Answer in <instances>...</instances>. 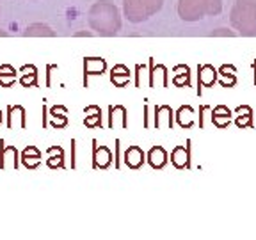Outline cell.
<instances>
[{
    "instance_id": "2e32d148",
    "label": "cell",
    "mask_w": 256,
    "mask_h": 240,
    "mask_svg": "<svg viewBox=\"0 0 256 240\" xmlns=\"http://www.w3.org/2000/svg\"><path fill=\"white\" fill-rule=\"evenodd\" d=\"M86 124L88 126H96V124H100V110H98V107H94V114L89 118H86Z\"/></svg>"
},
{
    "instance_id": "5b68a950",
    "label": "cell",
    "mask_w": 256,
    "mask_h": 240,
    "mask_svg": "<svg viewBox=\"0 0 256 240\" xmlns=\"http://www.w3.org/2000/svg\"><path fill=\"white\" fill-rule=\"evenodd\" d=\"M24 36L27 38H54L56 32H54L52 27H48L44 24H30L27 28H25Z\"/></svg>"
},
{
    "instance_id": "3957f363",
    "label": "cell",
    "mask_w": 256,
    "mask_h": 240,
    "mask_svg": "<svg viewBox=\"0 0 256 240\" xmlns=\"http://www.w3.org/2000/svg\"><path fill=\"white\" fill-rule=\"evenodd\" d=\"M178 16L184 22H200L222 11V0H178Z\"/></svg>"
},
{
    "instance_id": "d6986e66",
    "label": "cell",
    "mask_w": 256,
    "mask_h": 240,
    "mask_svg": "<svg viewBox=\"0 0 256 240\" xmlns=\"http://www.w3.org/2000/svg\"><path fill=\"white\" fill-rule=\"evenodd\" d=\"M0 121H2V114H0Z\"/></svg>"
},
{
    "instance_id": "7a4b0ae2",
    "label": "cell",
    "mask_w": 256,
    "mask_h": 240,
    "mask_svg": "<svg viewBox=\"0 0 256 240\" xmlns=\"http://www.w3.org/2000/svg\"><path fill=\"white\" fill-rule=\"evenodd\" d=\"M230 24L242 36H256V0H235Z\"/></svg>"
},
{
    "instance_id": "8992f818",
    "label": "cell",
    "mask_w": 256,
    "mask_h": 240,
    "mask_svg": "<svg viewBox=\"0 0 256 240\" xmlns=\"http://www.w3.org/2000/svg\"><path fill=\"white\" fill-rule=\"evenodd\" d=\"M142 162H144V153L139 146H130V148L124 152V164H126L128 168L137 169L142 166Z\"/></svg>"
},
{
    "instance_id": "4fadbf2b",
    "label": "cell",
    "mask_w": 256,
    "mask_h": 240,
    "mask_svg": "<svg viewBox=\"0 0 256 240\" xmlns=\"http://www.w3.org/2000/svg\"><path fill=\"white\" fill-rule=\"evenodd\" d=\"M171 160L176 168H185V166H188V152L184 146H176L171 153Z\"/></svg>"
},
{
    "instance_id": "ffe728a7",
    "label": "cell",
    "mask_w": 256,
    "mask_h": 240,
    "mask_svg": "<svg viewBox=\"0 0 256 240\" xmlns=\"http://www.w3.org/2000/svg\"><path fill=\"white\" fill-rule=\"evenodd\" d=\"M30 2H36V0H30Z\"/></svg>"
},
{
    "instance_id": "e0dca14e",
    "label": "cell",
    "mask_w": 256,
    "mask_h": 240,
    "mask_svg": "<svg viewBox=\"0 0 256 240\" xmlns=\"http://www.w3.org/2000/svg\"><path fill=\"white\" fill-rule=\"evenodd\" d=\"M212 36H235V32L228 30V28H217L212 32Z\"/></svg>"
},
{
    "instance_id": "277c9868",
    "label": "cell",
    "mask_w": 256,
    "mask_h": 240,
    "mask_svg": "<svg viewBox=\"0 0 256 240\" xmlns=\"http://www.w3.org/2000/svg\"><path fill=\"white\" fill-rule=\"evenodd\" d=\"M164 0H123V14L130 24H142L162 9Z\"/></svg>"
},
{
    "instance_id": "30bf717a",
    "label": "cell",
    "mask_w": 256,
    "mask_h": 240,
    "mask_svg": "<svg viewBox=\"0 0 256 240\" xmlns=\"http://www.w3.org/2000/svg\"><path fill=\"white\" fill-rule=\"evenodd\" d=\"M84 68L88 75H102L105 72V60L98 59V57H89V59H86Z\"/></svg>"
},
{
    "instance_id": "9c48e42d",
    "label": "cell",
    "mask_w": 256,
    "mask_h": 240,
    "mask_svg": "<svg viewBox=\"0 0 256 240\" xmlns=\"http://www.w3.org/2000/svg\"><path fill=\"white\" fill-rule=\"evenodd\" d=\"M217 78V72L214 70V66L210 64H204L200 68V75H198V80H200V84L208 88V86H212Z\"/></svg>"
},
{
    "instance_id": "ba28073f",
    "label": "cell",
    "mask_w": 256,
    "mask_h": 240,
    "mask_svg": "<svg viewBox=\"0 0 256 240\" xmlns=\"http://www.w3.org/2000/svg\"><path fill=\"white\" fill-rule=\"evenodd\" d=\"M148 160L150 164H152V168L160 169L168 164V153H166V150L162 146H153L148 153Z\"/></svg>"
},
{
    "instance_id": "ac0fdd59",
    "label": "cell",
    "mask_w": 256,
    "mask_h": 240,
    "mask_svg": "<svg viewBox=\"0 0 256 240\" xmlns=\"http://www.w3.org/2000/svg\"><path fill=\"white\" fill-rule=\"evenodd\" d=\"M0 36H4V38H6V36H8V32L2 30V28H0Z\"/></svg>"
},
{
    "instance_id": "7c38bea8",
    "label": "cell",
    "mask_w": 256,
    "mask_h": 240,
    "mask_svg": "<svg viewBox=\"0 0 256 240\" xmlns=\"http://www.w3.org/2000/svg\"><path fill=\"white\" fill-rule=\"evenodd\" d=\"M230 118H232V112L224 107V105H219V107L214 108L212 120H214V123H216L217 126H220V128L226 126V124L230 123Z\"/></svg>"
},
{
    "instance_id": "6da1fadb",
    "label": "cell",
    "mask_w": 256,
    "mask_h": 240,
    "mask_svg": "<svg viewBox=\"0 0 256 240\" xmlns=\"http://www.w3.org/2000/svg\"><path fill=\"white\" fill-rule=\"evenodd\" d=\"M88 24L100 36H116L121 30V14L110 0H98L88 12Z\"/></svg>"
},
{
    "instance_id": "5bb4252c",
    "label": "cell",
    "mask_w": 256,
    "mask_h": 240,
    "mask_svg": "<svg viewBox=\"0 0 256 240\" xmlns=\"http://www.w3.org/2000/svg\"><path fill=\"white\" fill-rule=\"evenodd\" d=\"M14 80H16V72L12 66H9V64L0 66V86L9 88V86L14 84Z\"/></svg>"
},
{
    "instance_id": "52a82bcc",
    "label": "cell",
    "mask_w": 256,
    "mask_h": 240,
    "mask_svg": "<svg viewBox=\"0 0 256 240\" xmlns=\"http://www.w3.org/2000/svg\"><path fill=\"white\" fill-rule=\"evenodd\" d=\"M110 80H112V84L118 86V88H124V86L128 84V80H130V70H128L126 66H123V64H118V66L112 68Z\"/></svg>"
},
{
    "instance_id": "8fae6325",
    "label": "cell",
    "mask_w": 256,
    "mask_h": 240,
    "mask_svg": "<svg viewBox=\"0 0 256 240\" xmlns=\"http://www.w3.org/2000/svg\"><path fill=\"white\" fill-rule=\"evenodd\" d=\"M92 158H94V168H107V166L110 164V160H112L110 150L105 148V146H100V148L94 150V155H92Z\"/></svg>"
},
{
    "instance_id": "9a60e30c",
    "label": "cell",
    "mask_w": 256,
    "mask_h": 240,
    "mask_svg": "<svg viewBox=\"0 0 256 240\" xmlns=\"http://www.w3.org/2000/svg\"><path fill=\"white\" fill-rule=\"evenodd\" d=\"M40 158H41V155H40V152H38L36 148H32V155H28V150H25L24 164L27 166V168H34V166H38V164H40Z\"/></svg>"
}]
</instances>
